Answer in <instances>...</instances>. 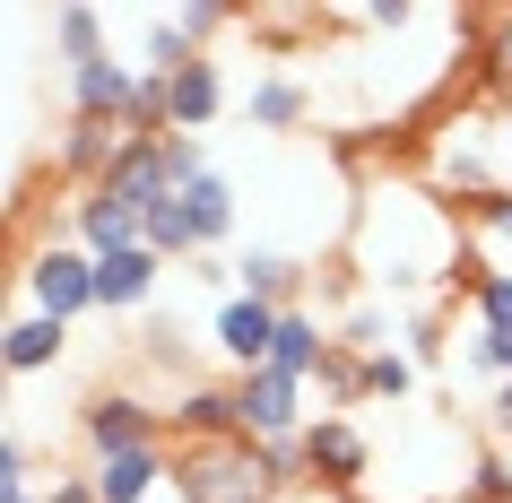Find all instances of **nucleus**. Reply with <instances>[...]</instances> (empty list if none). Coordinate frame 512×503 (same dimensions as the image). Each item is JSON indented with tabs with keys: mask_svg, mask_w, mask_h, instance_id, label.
Masks as SVG:
<instances>
[{
	"mask_svg": "<svg viewBox=\"0 0 512 503\" xmlns=\"http://www.w3.org/2000/svg\"><path fill=\"white\" fill-rule=\"evenodd\" d=\"M174 495H183V503H278L252 434H226V443H183V460H174Z\"/></svg>",
	"mask_w": 512,
	"mask_h": 503,
	"instance_id": "f257e3e1",
	"label": "nucleus"
},
{
	"mask_svg": "<svg viewBox=\"0 0 512 503\" xmlns=\"http://www.w3.org/2000/svg\"><path fill=\"white\" fill-rule=\"evenodd\" d=\"M365 469H374V443H365V425L356 417H313L304 425V477L313 486H330V503H356V486H365Z\"/></svg>",
	"mask_w": 512,
	"mask_h": 503,
	"instance_id": "f03ea898",
	"label": "nucleus"
},
{
	"mask_svg": "<svg viewBox=\"0 0 512 503\" xmlns=\"http://www.w3.org/2000/svg\"><path fill=\"white\" fill-rule=\"evenodd\" d=\"M27 313H44V321H70L79 313H96V261H87L79 243H44L27 261Z\"/></svg>",
	"mask_w": 512,
	"mask_h": 503,
	"instance_id": "7ed1b4c3",
	"label": "nucleus"
},
{
	"mask_svg": "<svg viewBox=\"0 0 512 503\" xmlns=\"http://www.w3.org/2000/svg\"><path fill=\"white\" fill-rule=\"evenodd\" d=\"M235 408H243V434L252 443H296L304 425V382L296 373H278V365H252V373H235Z\"/></svg>",
	"mask_w": 512,
	"mask_h": 503,
	"instance_id": "20e7f679",
	"label": "nucleus"
},
{
	"mask_svg": "<svg viewBox=\"0 0 512 503\" xmlns=\"http://www.w3.org/2000/svg\"><path fill=\"white\" fill-rule=\"evenodd\" d=\"M79 434H87V451H96V460H113V451L165 443V417L148 408V399H131V391H96V399L79 408Z\"/></svg>",
	"mask_w": 512,
	"mask_h": 503,
	"instance_id": "39448f33",
	"label": "nucleus"
},
{
	"mask_svg": "<svg viewBox=\"0 0 512 503\" xmlns=\"http://www.w3.org/2000/svg\"><path fill=\"white\" fill-rule=\"evenodd\" d=\"M87 486H96V503H157V486H174V460H165V443H139V451L96 460Z\"/></svg>",
	"mask_w": 512,
	"mask_h": 503,
	"instance_id": "423d86ee",
	"label": "nucleus"
},
{
	"mask_svg": "<svg viewBox=\"0 0 512 503\" xmlns=\"http://www.w3.org/2000/svg\"><path fill=\"white\" fill-rule=\"evenodd\" d=\"M122 157H131V131H122V122H87V113H70V131H61V174H70V183L96 191Z\"/></svg>",
	"mask_w": 512,
	"mask_h": 503,
	"instance_id": "0eeeda50",
	"label": "nucleus"
},
{
	"mask_svg": "<svg viewBox=\"0 0 512 503\" xmlns=\"http://www.w3.org/2000/svg\"><path fill=\"white\" fill-rule=\"evenodd\" d=\"M217 113H226V79H217V61L209 53H191L183 70H174V79H165V122H174V131H209Z\"/></svg>",
	"mask_w": 512,
	"mask_h": 503,
	"instance_id": "6e6552de",
	"label": "nucleus"
},
{
	"mask_svg": "<svg viewBox=\"0 0 512 503\" xmlns=\"http://www.w3.org/2000/svg\"><path fill=\"white\" fill-rule=\"evenodd\" d=\"M165 425L183 434V443H226V434H243V408H235V382H191L174 408H165Z\"/></svg>",
	"mask_w": 512,
	"mask_h": 503,
	"instance_id": "1a4fd4ad",
	"label": "nucleus"
},
{
	"mask_svg": "<svg viewBox=\"0 0 512 503\" xmlns=\"http://www.w3.org/2000/svg\"><path fill=\"white\" fill-rule=\"evenodd\" d=\"M131 96H139V70H131V61H113V53H96V61L70 70V105H79L87 122H122Z\"/></svg>",
	"mask_w": 512,
	"mask_h": 503,
	"instance_id": "9d476101",
	"label": "nucleus"
},
{
	"mask_svg": "<svg viewBox=\"0 0 512 503\" xmlns=\"http://www.w3.org/2000/svg\"><path fill=\"white\" fill-rule=\"evenodd\" d=\"M270 347H278V313H270V304H252V295H235V304L217 313V356H226L235 373L270 365Z\"/></svg>",
	"mask_w": 512,
	"mask_h": 503,
	"instance_id": "9b49d317",
	"label": "nucleus"
},
{
	"mask_svg": "<svg viewBox=\"0 0 512 503\" xmlns=\"http://www.w3.org/2000/svg\"><path fill=\"white\" fill-rule=\"evenodd\" d=\"M165 278V261L148 252V243H131V252H105L96 261V313H131V304H148Z\"/></svg>",
	"mask_w": 512,
	"mask_h": 503,
	"instance_id": "f8f14e48",
	"label": "nucleus"
},
{
	"mask_svg": "<svg viewBox=\"0 0 512 503\" xmlns=\"http://www.w3.org/2000/svg\"><path fill=\"white\" fill-rule=\"evenodd\" d=\"M235 295L270 304V313H296V304H304V269L287 261V252H261V243H252V252L235 261Z\"/></svg>",
	"mask_w": 512,
	"mask_h": 503,
	"instance_id": "ddd939ff",
	"label": "nucleus"
},
{
	"mask_svg": "<svg viewBox=\"0 0 512 503\" xmlns=\"http://www.w3.org/2000/svg\"><path fill=\"white\" fill-rule=\"evenodd\" d=\"M70 226H79V252H87V261H105V252H131V243H139V217L122 209V200H105V191H79Z\"/></svg>",
	"mask_w": 512,
	"mask_h": 503,
	"instance_id": "4468645a",
	"label": "nucleus"
},
{
	"mask_svg": "<svg viewBox=\"0 0 512 503\" xmlns=\"http://www.w3.org/2000/svg\"><path fill=\"white\" fill-rule=\"evenodd\" d=\"M61 347H70V330H61V321L18 313L9 330H0V373H44V365H61Z\"/></svg>",
	"mask_w": 512,
	"mask_h": 503,
	"instance_id": "2eb2a0df",
	"label": "nucleus"
},
{
	"mask_svg": "<svg viewBox=\"0 0 512 503\" xmlns=\"http://www.w3.org/2000/svg\"><path fill=\"white\" fill-rule=\"evenodd\" d=\"M330 356H339V339H322V321L304 313V304H296V313H278V347H270V365H278V373L313 382V373H322Z\"/></svg>",
	"mask_w": 512,
	"mask_h": 503,
	"instance_id": "dca6fc26",
	"label": "nucleus"
},
{
	"mask_svg": "<svg viewBox=\"0 0 512 503\" xmlns=\"http://www.w3.org/2000/svg\"><path fill=\"white\" fill-rule=\"evenodd\" d=\"M304 113H313V87H304V79H287V70L252 79V96H243V122H252V131H296Z\"/></svg>",
	"mask_w": 512,
	"mask_h": 503,
	"instance_id": "f3484780",
	"label": "nucleus"
},
{
	"mask_svg": "<svg viewBox=\"0 0 512 503\" xmlns=\"http://www.w3.org/2000/svg\"><path fill=\"white\" fill-rule=\"evenodd\" d=\"M183 217H191V243L209 252V243L235 235V183L226 174H200V183H183Z\"/></svg>",
	"mask_w": 512,
	"mask_h": 503,
	"instance_id": "a211bd4d",
	"label": "nucleus"
},
{
	"mask_svg": "<svg viewBox=\"0 0 512 503\" xmlns=\"http://www.w3.org/2000/svg\"><path fill=\"white\" fill-rule=\"evenodd\" d=\"M139 243L157 252V261H200V243H191V217H183V191L157 200V209L139 217Z\"/></svg>",
	"mask_w": 512,
	"mask_h": 503,
	"instance_id": "6ab92c4d",
	"label": "nucleus"
},
{
	"mask_svg": "<svg viewBox=\"0 0 512 503\" xmlns=\"http://www.w3.org/2000/svg\"><path fill=\"white\" fill-rule=\"evenodd\" d=\"M53 35H61V53H70V70H79V61L105 53V9H61Z\"/></svg>",
	"mask_w": 512,
	"mask_h": 503,
	"instance_id": "aec40b11",
	"label": "nucleus"
},
{
	"mask_svg": "<svg viewBox=\"0 0 512 503\" xmlns=\"http://www.w3.org/2000/svg\"><path fill=\"white\" fill-rule=\"evenodd\" d=\"M408 382H417V365H408L400 347H382V356H365V399H408Z\"/></svg>",
	"mask_w": 512,
	"mask_h": 503,
	"instance_id": "412c9836",
	"label": "nucleus"
},
{
	"mask_svg": "<svg viewBox=\"0 0 512 503\" xmlns=\"http://www.w3.org/2000/svg\"><path fill=\"white\" fill-rule=\"evenodd\" d=\"M261 469H270V495L313 486V477H304V434H296V443H261Z\"/></svg>",
	"mask_w": 512,
	"mask_h": 503,
	"instance_id": "4be33fe9",
	"label": "nucleus"
},
{
	"mask_svg": "<svg viewBox=\"0 0 512 503\" xmlns=\"http://www.w3.org/2000/svg\"><path fill=\"white\" fill-rule=\"evenodd\" d=\"M469 503H512V460L504 451H486L478 469H469Z\"/></svg>",
	"mask_w": 512,
	"mask_h": 503,
	"instance_id": "5701e85b",
	"label": "nucleus"
},
{
	"mask_svg": "<svg viewBox=\"0 0 512 503\" xmlns=\"http://www.w3.org/2000/svg\"><path fill=\"white\" fill-rule=\"evenodd\" d=\"M478 330H504L512 339V269H495V278L478 287Z\"/></svg>",
	"mask_w": 512,
	"mask_h": 503,
	"instance_id": "b1692460",
	"label": "nucleus"
},
{
	"mask_svg": "<svg viewBox=\"0 0 512 503\" xmlns=\"http://www.w3.org/2000/svg\"><path fill=\"white\" fill-rule=\"evenodd\" d=\"M35 486H27V443L18 434H0V503H27Z\"/></svg>",
	"mask_w": 512,
	"mask_h": 503,
	"instance_id": "393cba45",
	"label": "nucleus"
},
{
	"mask_svg": "<svg viewBox=\"0 0 512 503\" xmlns=\"http://www.w3.org/2000/svg\"><path fill=\"white\" fill-rule=\"evenodd\" d=\"M174 27H183L191 44H200V35H217V27H226V9H209V0H191V9H174Z\"/></svg>",
	"mask_w": 512,
	"mask_h": 503,
	"instance_id": "a878e982",
	"label": "nucleus"
},
{
	"mask_svg": "<svg viewBox=\"0 0 512 503\" xmlns=\"http://www.w3.org/2000/svg\"><path fill=\"white\" fill-rule=\"evenodd\" d=\"M486 425H495V434H504V443H512V382H504V391H495V408H486Z\"/></svg>",
	"mask_w": 512,
	"mask_h": 503,
	"instance_id": "bb28decb",
	"label": "nucleus"
},
{
	"mask_svg": "<svg viewBox=\"0 0 512 503\" xmlns=\"http://www.w3.org/2000/svg\"><path fill=\"white\" fill-rule=\"evenodd\" d=\"M0 408H9V373H0Z\"/></svg>",
	"mask_w": 512,
	"mask_h": 503,
	"instance_id": "cd10ccee",
	"label": "nucleus"
}]
</instances>
